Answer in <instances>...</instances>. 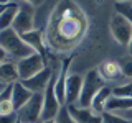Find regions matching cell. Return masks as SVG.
Returning a JSON list of instances; mask_svg holds the SVG:
<instances>
[{"label":"cell","mask_w":132,"mask_h":123,"mask_svg":"<svg viewBox=\"0 0 132 123\" xmlns=\"http://www.w3.org/2000/svg\"><path fill=\"white\" fill-rule=\"evenodd\" d=\"M16 80H20V74H18L16 63L5 61V63L0 64V82H3L5 85H12Z\"/></svg>","instance_id":"cell-15"},{"label":"cell","mask_w":132,"mask_h":123,"mask_svg":"<svg viewBox=\"0 0 132 123\" xmlns=\"http://www.w3.org/2000/svg\"><path fill=\"white\" fill-rule=\"evenodd\" d=\"M127 51H129V56H132V38L129 41V44H127Z\"/></svg>","instance_id":"cell-29"},{"label":"cell","mask_w":132,"mask_h":123,"mask_svg":"<svg viewBox=\"0 0 132 123\" xmlns=\"http://www.w3.org/2000/svg\"><path fill=\"white\" fill-rule=\"evenodd\" d=\"M68 110L76 123H102V115L96 113L93 108H82L78 104H69Z\"/></svg>","instance_id":"cell-9"},{"label":"cell","mask_w":132,"mask_h":123,"mask_svg":"<svg viewBox=\"0 0 132 123\" xmlns=\"http://www.w3.org/2000/svg\"><path fill=\"white\" fill-rule=\"evenodd\" d=\"M109 31L112 35V38L116 39V43H119L121 46L127 48V44H129V41L132 38V25L126 16H122L119 13L111 16Z\"/></svg>","instance_id":"cell-5"},{"label":"cell","mask_w":132,"mask_h":123,"mask_svg":"<svg viewBox=\"0 0 132 123\" xmlns=\"http://www.w3.org/2000/svg\"><path fill=\"white\" fill-rule=\"evenodd\" d=\"M31 95H33V92H31L30 89L25 87L22 80H16V82H13V84H12L10 98H12V104H13V107H15L16 112H18V110L22 108V107L27 104L28 100H30Z\"/></svg>","instance_id":"cell-13"},{"label":"cell","mask_w":132,"mask_h":123,"mask_svg":"<svg viewBox=\"0 0 132 123\" xmlns=\"http://www.w3.org/2000/svg\"><path fill=\"white\" fill-rule=\"evenodd\" d=\"M43 92H35L31 98L18 110V121L20 123H38L43 113Z\"/></svg>","instance_id":"cell-4"},{"label":"cell","mask_w":132,"mask_h":123,"mask_svg":"<svg viewBox=\"0 0 132 123\" xmlns=\"http://www.w3.org/2000/svg\"><path fill=\"white\" fill-rule=\"evenodd\" d=\"M121 115H122L124 118H127L129 121H132V110H127V112H122Z\"/></svg>","instance_id":"cell-28"},{"label":"cell","mask_w":132,"mask_h":123,"mask_svg":"<svg viewBox=\"0 0 132 123\" xmlns=\"http://www.w3.org/2000/svg\"><path fill=\"white\" fill-rule=\"evenodd\" d=\"M112 95L114 97H130L132 98V82H127V84L114 87L112 89Z\"/></svg>","instance_id":"cell-22"},{"label":"cell","mask_w":132,"mask_h":123,"mask_svg":"<svg viewBox=\"0 0 132 123\" xmlns=\"http://www.w3.org/2000/svg\"><path fill=\"white\" fill-rule=\"evenodd\" d=\"M12 28L18 35H25V33L35 30V7L30 5V3L20 5L18 13L15 16V22H13Z\"/></svg>","instance_id":"cell-7"},{"label":"cell","mask_w":132,"mask_h":123,"mask_svg":"<svg viewBox=\"0 0 132 123\" xmlns=\"http://www.w3.org/2000/svg\"><path fill=\"white\" fill-rule=\"evenodd\" d=\"M97 72L101 74V77L104 79V82H114L122 76L121 72V64L116 61H104L101 66L97 67Z\"/></svg>","instance_id":"cell-14"},{"label":"cell","mask_w":132,"mask_h":123,"mask_svg":"<svg viewBox=\"0 0 132 123\" xmlns=\"http://www.w3.org/2000/svg\"><path fill=\"white\" fill-rule=\"evenodd\" d=\"M132 110V98L130 97H111L107 100L106 105V112H116V113H122Z\"/></svg>","instance_id":"cell-18"},{"label":"cell","mask_w":132,"mask_h":123,"mask_svg":"<svg viewBox=\"0 0 132 123\" xmlns=\"http://www.w3.org/2000/svg\"><path fill=\"white\" fill-rule=\"evenodd\" d=\"M112 97V89L104 85L99 92L96 94V97L93 98V102H91V108L94 110L96 113H104L106 112V105H107V100Z\"/></svg>","instance_id":"cell-17"},{"label":"cell","mask_w":132,"mask_h":123,"mask_svg":"<svg viewBox=\"0 0 132 123\" xmlns=\"http://www.w3.org/2000/svg\"><path fill=\"white\" fill-rule=\"evenodd\" d=\"M0 48H3L8 56L15 57V59H18V61L35 53L27 43H25L22 35H18L13 28L0 31Z\"/></svg>","instance_id":"cell-2"},{"label":"cell","mask_w":132,"mask_h":123,"mask_svg":"<svg viewBox=\"0 0 132 123\" xmlns=\"http://www.w3.org/2000/svg\"><path fill=\"white\" fill-rule=\"evenodd\" d=\"M114 2H132V0H114Z\"/></svg>","instance_id":"cell-34"},{"label":"cell","mask_w":132,"mask_h":123,"mask_svg":"<svg viewBox=\"0 0 132 123\" xmlns=\"http://www.w3.org/2000/svg\"><path fill=\"white\" fill-rule=\"evenodd\" d=\"M51 77H53L51 71H50L48 67H45L43 71H40L38 74H35V76L30 77V79H25L22 82H23L25 87L30 89L33 94L35 92H45L46 87H48V84H50V80H51Z\"/></svg>","instance_id":"cell-10"},{"label":"cell","mask_w":132,"mask_h":123,"mask_svg":"<svg viewBox=\"0 0 132 123\" xmlns=\"http://www.w3.org/2000/svg\"><path fill=\"white\" fill-rule=\"evenodd\" d=\"M5 8H7V5H0V15L3 13V10H5Z\"/></svg>","instance_id":"cell-32"},{"label":"cell","mask_w":132,"mask_h":123,"mask_svg":"<svg viewBox=\"0 0 132 123\" xmlns=\"http://www.w3.org/2000/svg\"><path fill=\"white\" fill-rule=\"evenodd\" d=\"M22 38L25 39V43L30 46L35 53H38V54L45 56V44H43V33L40 30H31L28 33H25L22 35Z\"/></svg>","instance_id":"cell-16"},{"label":"cell","mask_w":132,"mask_h":123,"mask_svg":"<svg viewBox=\"0 0 132 123\" xmlns=\"http://www.w3.org/2000/svg\"><path fill=\"white\" fill-rule=\"evenodd\" d=\"M5 89H7V85L3 84V82H0V94H2V92H3V90H5Z\"/></svg>","instance_id":"cell-31"},{"label":"cell","mask_w":132,"mask_h":123,"mask_svg":"<svg viewBox=\"0 0 132 123\" xmlns=\"http://www.w3.org/2000/svg\"><path fill=\"white\" fill-rule=\"evenodd\" d=\"M88 22L86 16L73 2L61 0L58 3L56 10L51 13L48 28V41L53 48L60 49H69L76 46L78 41L84 36Z\"/></svg>","instance_id":"cell-1"},{"label":"cell","mask_w":132,"mask_h":123,"mask_svg":"<svg viewBox=\"0 0 132 123\" xmlns=\"http://www.w3.org/2000/svg\"><path fill=\"white\" fill-rule=\"evenodd\" d=\"M45 98H43V113H41V120H53L61 110V102L58 100L55 94V76L51 77L46 90H45Z\"/></svg>","instance_id":"cell-8"},{"label":"cell","mask_w":132,"mask_h":123,"mask_svg":"<svg viewBox=\"0 0 132 123\" xmlns=\"http://www.w3.org/2000/svg\"><path fill=\"white\" fill-rule=\"evenodd\" d=\"M102 123H132L127 118H124L121 113L116 112H104L102 113Z\"/></svg>","instance_id":"cell-21"},{"label":"cell","mask_w":132,"mask_h":123,"mask_svg":"<svg viewBox=\"0 0 132 123\" xmlns=\"http://www.w3.org/2000/svg\"><path fill=\"white\" fill-rule=\"evenodd\" d=\"M82 80H84V76H79V74H69L68 76V80H66V105L76 104L79 100L82 90Z\"/></svg>","instance_id":"cell-12"},{"label":"cell","mask_w":132,"mask_h":123,"mask_svg":"<svg viewBox=\"0 0 132 123\" xmlns=\"http://www.w3.org/2000/svg\"><path fill=\"white\" fill-rule=\"evenodd\" d=\"M25 3H30V5H33V7H38V5H41V3L45 2V0H23Z\"/></svg>","instance_id":"cell-26"},{"label":"cell","mask_w":132,"mask_h":123,"mask_svg":"<svg viewBox=\"0 0 132 123\" xmlns=\"http://www.w3.org/2000/svg\"><path fill=\"white\" fill-rule=\"evenodd\" d=\"M69 64L71 59H64L61 64V69L58 72V76H55V94L58 97V100L61 102V105H66V80H68V71H69Z\"/></svg>","instance_id":"cell-11"},{"label":"cell","mask_w":132,"mask_h":123,"mask_svg":"<svg viewBox=\"0 0 132 123\" xmlns=\"http://www.w3.org/2000/svg\"><path fill=\"white\" fill-rule=\"evenodd\" d=\"M114 8H116V13L126 16L132 25V2H116Z\"/></svg>","instance_id":"cell-20"},{"label":"cell","mask_w":132,"mask_h":123,"mask_svg":"<svg viewBox=\"0 0 132 123\" xmlns=\"http://www.w3.org/2000/svg\"><path fill=\"white\" fill-rule=\"evenodd\" d=\"M43 123H56V120H55V118H53V120H45Z\"/></svg>","instance_id":"cell-33"},{"label":"cell","mask_w":132,"mask_h":123,"mask_svg":"<svg viewBox=\"0 0 132 123\" xmlns=\"http://www.w3.org/2000/svg\"><path fill=\"white\" fill-rule=\"evenodd\" d=\"M104 87V79L101 77V74L97 72V69L88 71L84 74V80H82V90L79 100L76 102L82 108H91V102L96 97V94Z\"/></svg>","instance_id":"cell-3"},{"label":"cell","mask_w":132,"mask_h":123,"mask_svg":"<svg viewBox=\"0 0 132 123\" xmlns=\"http://www.w3.org/2000/svg\"><path fill=\"white\" fill-rule=\"evenodd\" d=\"M121 72L124 77L132 79V56H127L126 59L121 61Z\"/></svg>","instance_id":"cell-24"},{"label":"cell","mask_w":132,"mask_h":123,"mask_svg":"<svg viewBox=\"0 0 132 123\" xmlns=\"http://www.w3.org/2000/svg\"><path fill=\"white\" fill-rule=\"evenodd\" d=\"M7 56H8V54L5 53V49H3V48H0V64L7 61Z\"/></svg>","instance_id":"cell-27"},{"label":"cell","mask_w":132,"mask_h":123,"mask_svg":"<svg viewBox=\"0 0 132 123\" xmlns=\"http://www.w3.org/2000/svg\"><path fill=\"white\" fill-rule=\"evenodd\" d=\"M13 3V0H0V5H10Z\"/></svg>","instance_id":"cell-30"},{"label":"cell","mask_w":132,"mask_h":123,"mask_svg":"<svg viewBox=\"0 0 132 123\" xmlns=\"http://www.w3.org/2000/svg\"><path fill=\"white\" fill-rule=\"evenodd\" d=\"M0 123H18V113L12 112V113L0 115Z\"/></svg>","instance_id":"cell-25"},{"label":"cell","mask_w":132,"mask_h":123,"mask_svg":"<svg viewBox=\"0 0 132 123\" xmlns=\"http://www.w3.org/2000/svg\"><path fill=\"white\" fill-rule=\"evenodd\" d=\"M16 67H18V74H20V80L30 79L31 76L38 74L40 71L45 69V61L43 56L38 53H33V54L23 57V59L16 61Z\"/></svg>","instance_id":"cell-6"},{"label":"cell","mask_w":132,"mask_h":123,"mask_svg":"<svg viewBox=\"0 0 132 123\" xmlns=\"http://www.w3.org/2000/svg\"><path fill=\"white\" fill-rule=\"evenodd\" d=\"M18 8H20V5H16L15 2L10 3V5H7V8L3 10V13L0 15V31L8 30V28L13 26L15 16L18 13Z\"/></svg>","instance_id":"cell-19"},{"label":"cell","mask_w":132,"mask_h":123,"mask_svg":"<svg viewBox=\"0 0 132 123\" xmlns=\"http://www.w3.org/2000/svg\"><path fill=\"white\" fill-rule=\"evenodd\" d=\"M55 120H56V123H76V120L71 117V113H69V110H68V105L61 107L60 113L56 115Z\"/></svg>","instance_id":"cell-23"}]
</instances>
